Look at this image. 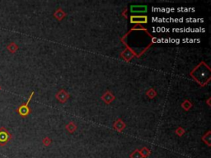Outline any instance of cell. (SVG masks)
<instances>
[{
	"mask_svg": "<svg viewBox=\"0 0 211 158\" xmlns=\"http://www.w3.org/2000/svg\"><path fill=\"white\" fill-rule=\"evenodd\" d=\"M34 95V92H31V96H29V98H28V100L26 102L25 104H22L21 105L17 110V112L22 117H26L28 115H29L30 113H31V109L29 108V103L31 100V98H32V96Z\"/></svg>",
	"mask_w": 211,
	"mask_h": 158,
	"instance_id": "1",
	"label": "cell"
},
{
	"mask_svg": "<svg viewBox=\"0 0 211 158\" xmlns=\"http://www.w3.org/2000/svg\"><path fill=\"white\" fill-rule=\"evenodd\" d=\"M12 139V134L4 127L0 128V146H5Z\"/></svg>",
	"mask_w": 211,
	"mask_h": 158,
	"instance_id": "2",
	"label": "cell"
},
{
	"mask_svg": "<svg viewBox=\"0 0 211 158\" xmlns=\"http://www.w3.org/2000/svg\"><path fill=\"white\" fill-rule=\"evenodd\" d=\"M130 11L131 13H145L147 11V6H144V5H134L130 7Z\"/></svg>",
	"mask_w": 211,
	"mask_h": 158,
	"instance_id": "3",
	"label": "cell"
},
{
	"mask_svg": "<svg viewBox=\"0 0 211 158\" xmlns=\"http://www.w3.org/2000/svg\"><path fill=\"white\" fill-rule=\"evenodd\" d=\"M131 23H146L147 22V17L145 16H133L130 17Z\"/></svg>",
	"mask_w": 211,
	"mask_h": 158,
	"instance_id": "4",
	"label": "cell"
},
{
	"mask_svg": "<svg viewBox=\"0 0 211 158\" xmlns=\"http://www.w3.org/2000/svg\"><path fill=\"white\" fill-rule=\"evenodd\" d=\"M7 49H8V50H9L10 53L14 54L17 50V49H18V46H17L15 43L12 42V43H10L9 46H7Z\"/></svg>",
	"mask_w": 211,
	"mask_h": 158,
	"instance_id": "5",
	"label": "cell"
},
{
	"mask_svg": "<svg viewBox=\"0 0 211 158\" xmlns=\"http://www.w3.org/2000/svg\"><path fill=\"white\" fill-rule=\"evenodd\" d=\"M57 97H58V99L60 100V101L64 102V101H65V100H67V98H68V94H67L64 91H61V92H59L58 93Z\"/></svg>",
	"mask_w": 211,
	"mask_h": 158,
	"instance_id": "6",
	"label": "cell"
},
{
	"mask_svg": "<svg viewBox=\"0 0 211 158\" xmlns=\"http://www.w3.org/2000/svg\"><path fill=\"white\" fill-rule=\"evenodd\" d=\"M43 142H44V144L46 146H48L50 143V140L48 138V137H46V138L43 140Z\"/></svg>",
	"mask_w": 211,
	"mask_h": 158,
	"instance_id": "7",
	"label": "cell"
},
{
	"mask_svg": "<svg viewBox=\"0 0 211 158\" xmlns=\"http://www.w3.org/2000/svg\"><path fill=\"white\" fill-rule=\"evenodd\" d=\"M0 91H1V86H0Z\"/></svg>",
	"mask_w": 211,
	"mask_h": 158,
	"instance_id": "8",
	"label": "cell"
}]
</instances>
